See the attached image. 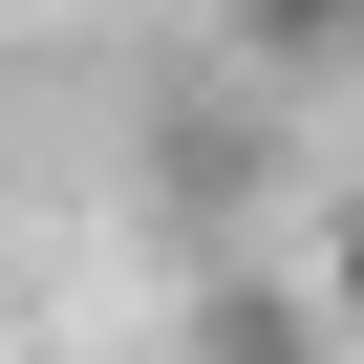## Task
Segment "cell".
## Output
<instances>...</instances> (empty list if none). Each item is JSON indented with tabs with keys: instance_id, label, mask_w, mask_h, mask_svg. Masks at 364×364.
<instances>
[{
	"instance_id": "cell-2",
	"label": "cell",
	"mask_w": 364,
	"mask_h": 364,
	"mask_svg": "<svg viewBox=\"0 0 364 364\" xmlns=\"http://www.w3.org/2000/svg\"><path fill=\"white\" fill-rule=\"evenodd\" d=\"M321 321H343V343H364V193H343V215H321Z\"/></svg>"
},
{
	"instance_id": "cell-1",
	"label": "cell",
	"mask_w": 364,
	"mask_h": 364,
	"mask_svg": "<svg viewBox=\"0 0 364 364\" xmlns=\"http://www.w3.org/2000/svg\"><path fill=\"white\" fill-rule=\"evenodd\" d=\"M215 43H236V86H343L364 0H215Z\"/></svg>"
}]
</instances>
